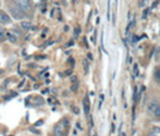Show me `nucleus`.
<instances>
[{"label": "nucleus", "mask_w": 160, "mask_h": 136, "mask_svg": "<svg viewBox=\"0 0 160 136\" xmlns=\"http://www.w3.org/2000/svg\"><path fill=\"white\" fill-rule=\"evenodd\" d=\"M13 1H15L16 6H18L22 11L25 12V14L31 10V1L30 0H13Z\"/></svg>", "instance_id": "obj_1"}, {"label": "nucleus", "mask_w": 160, "mask_h": 136, "mask_svg": "<svg viewBox=\"0 0 160 136\" xmlns=\"http://www.w3.org/2000/svg\"><path fill=\"white\" fill-rule=\"evenodd\" d=\"M10 14L15 19H23L25 17V12L22 11L18 6H12L10 7Z\"/></svg>", "instance_id": "obj_2"}, {"label": "nucleus", "mask_w": 160, "mask_h": 136, "mask_svg": "<svg viewBox=\"0 0 160 136\" xmlns=\"http://www.w3.org/2000/svg\"><path fill=\"white\" fill-rule=\"evenodd\" d=\"M0 23H1V24H10L11 23L10 16L4 11H0Z\"/></svg>", "instance_id": "obj_3"}, {"label": "nucleus", "mask_w": 160, "mask_h": 136, "mask_svg": "<svg viewBox=\"0 0 160 136\" xmlns=\"http://www.w3.org/2000/svg\"><path fill=\"white\" fill-rule=\"evenodd\" d=\"M54 135L56 136H63L64 135V125L61 124V123L54 127Z\"/></svg>", "instance_id": "obj_4"}, {"label": "nucleus", "mask_w": 160, "mask_h": 136, "mask_svg": "<svg viewBox=\"0 0 160 136\" xmlns=\"http://www.w3.org/2000/svg\"><path fill=\"white\" fill-rule=\"evenodd\" d=\"M83 110H84V113L89 115V110H90V104H89V99L88 96H86L83 99Z\"/></svg>", "instance_id": "obj_5"}, {"label": "nucleus", "mask_w": 160, "mask_h": 136, "mask_svg": "<svg viewBox=\"0 0 160 136\" xmlns=\"http://www.w3.org/2000/svg\"><path fill=\"white\" fill-rule=\"evenodd\" d=\"M30 100H33V104L35 105V106H40V105H42L45 101H44V99L41 98V96H34V98H31Z\"/></svg>", "instance_id": "obj_6"}, {"label": "nucleus", "mask_w": 160, "mask_h": 136, "mask_svg": "<svg viewBox=\"0 0 160 136\" xmlns=\"http://www.w3.org/2000/svg\"><path fill=\"white\" fill-rule=\"evenodd\" d=\"M6 38L12 43H16L17 42V35H15V33H6Z\"/></svg>", "instance_id": "obj_7"}, {"label": "nucleus", "mask_w": 160, "mask_h": 136, "mask_svg": "<svg viewBox=\"0 0 160 136\" xmlns=\"http://www.w3.org/2000/svg\"><path fill=\"white\" fill-rule=\"evenodd\" d=\"M21 27H22L23 30H31L33 29V26H31L30 22H22L21 23Z\"/></svg>", "instance_id": "obj_8"}, {"label": "nucleus", "mask_w": 160, "mask_h": 136, "mask_svg": "<svg viewBox=\"0 0 160 136\" xmlns=\"http://www.w3.org/2000/svg\"><path fill=\"white\" fill-rule=\"evenodd\" d=\"M154 78H155V81L158 82V83H160V66H156L155 69H154Z\"/></svg>", "instance_id": "obj_9"}, {"label": "nucleus", "mask_w": 160, "mask_h": 136, "mask_svg": "<svg viewBox=\"0 0 160 136\" xmlns=\"http://www.w3.org/2000/svg\"><path fill=\"white\" fill-rule=\"evenodd\" d=\"M6 39V29L0 27V41H4Z\"/></svg>", "instance_id": "obj_10"}, {"label": "nucleus", "mask_w": 160, "mask_h": 136, "mask_svg": "<svg viewBox=\"0 0 160 136\" xmlns=\"http://www.w3.org/2000/svg\"><path fill=\"white\" fill-rule=\"evenodd\" d=\"M158 105H159V104H158L156 101H152V103L148 105V110L151 111V112H154V111L156 110V107H158Z\"/></svg>", "instance_id": "obj_11"}, {"label": "nucleus", "mask_w": 160, "mask_h": 136, "mask_svg": "<svg viewBox=\"0 0 160 136\" xmlns=\"http://www.w3.org/2000/svg\"><path fill=\"white\" fill-rule=\"evenodd\" d=\"M83 64H84V71H86V72H88V70H89V65H88L87 59H83Z\"/></svg>", "instance_id": "obj_12"}, {"label": "nucleus", "mask_w": 160, "mask_h": 136, "mask_svg": "<svg viewBox=\"0 0 160 136\" xmlns=\"http://www.w3.org/2000/svg\"><path fill=\"white\" fill-rule=\"evenodd\" d=\"M134 73H135V76H139V65L137 64H134Z\"/></svg>", "instance_id": "obj_13"}, {"label": "nucleus", "mask_w": 160, "mask_h": 136, "mask_svg": "<svg viewBox=\"0 0 160 136\" xmlns=\"http://www.w3.org/2000/svg\"><path fill=\"white\" fill-rule=\"evenodd\" d=\"M44 124V120H37L36 123H35V127H41Z\"/></svg>", "instance_id": "obj_14"}, {"label": "nucleus", "mask_w": 160, "mask_h": 136, "mask_svg": "<svg viewBox=\"0 0 160 136\" xmlns=\"http://www.w3.org/2000/svg\"><path fill=\"white\" fill-rule=\"evenodd\" d=\"M107 19H110V1L107 3Z\"/></svg>", "instance_id": "obj_15"}, {"label": "nucleus", "mask_w": 160, "mask_h": 136, "mask_svg": "<svg viewBox=\"0 0 160 136\" xmlns=\"http://www.w3.org/2000/svg\"><path fill=\"white\" fill-rule=\"evenodd\" d=\"M104 100H105V95H104V94H101V95H100V103H102Z\"/></svg>", "instance_id": "obj_16"}, {"label": "nucleus", "mask_w": 160, "mask_h": 136, "mask_svg": "<svg viewBox=\"0 0 160 136\" xmlns=\"http://www.w3.org/2000/svg\"><path fill=\"white\" fill-rule=\"evenodd\" d=\"M88 59H89V60H93V54H91V53H88Z\"/></svg>", "instance_id": "obj_17"}, {"label": "nucleus", "mask_w": 160, "mask_h": 136, "mask_svg": "<svg viewBox=\"0 0 160 136\" xmlns=\"http://www.w3.org/2000/svg\"><path fill=\"white\" fill-rule=\"evenodd\" d=\"M72 90H77V84H75V85H72Z\"/></svg>", "instance_id": "obj_18"}, {"label": "nucleus", "mask_w": 160, "mask_h": 136, "mask_svg": "<svg viewBox=\"0 0 160 136\" xmlns=\"http://www.w3.org/2000/svg\"><path fill=\"white\" fill-rule=\"evenodd\" d=\"M71 81H72V82H75V81H76V77H75V76H72V78H71Z\"/></svg>", "instance_id": "obj_19"}, {"label": "nucleus", "mask_w": 160, "mask_h": 136, "mask_svg": "<svg viewBox=\"0 0 160 136\" xmlns=\"http://www.w3.org/2000/svg\"><path fill=\"white\" fill-rule=\"evenodd\" d=\"M148 136H156V135H155V134H149Z\"/></svg>", "instance_id": "obj_20"}]
</instances>
